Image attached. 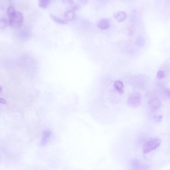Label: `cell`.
<instances>
[{"label": "cell", "instance_id": "cell-1", "mask_svg": "<svg viewBox=\"0 0 170 170\" xmlns=\"http://www.w3.org/2000/svg\"><path fill=\"white\" fill-rule=\"evenodd\" d=\"M161 140L158 138L153 139L145 143L143 149V152L146 154L156 150L160 146Z\"/></svg>", "mask_w": 170, "mask_h": 170}, {"label": "cell", "instance_id": "cell-2", "mask_svg": "<svg viewBox=\"0 0 170 170\" xmlns=\"http://www.w3.org/2000/svg\"><path fill=\"white\" fill-rule=\"evenodd\" d=\"M23 21V16L21 12L16 11L13 15L9 17V24L14 28H19L22 26Z\"/></svg>", "mask_w": 170, "mask_h": 170}, {"label": "cell", "instance_id": "cell-3", "mask_svg": "<svg viewBox=\"0 0 170 170\" xmlns=\"http://www.w3.org/2000/svg\"><path fill=\"white\" fill-rule=\"evenodd\" d=\"M142 100L141 94L138 92H134L130 95L127 99V104L130 107L136 108L141 104Z\"/></svg>", "mask_w": 170, "mask_h": 170}, {"label": "cell", "instance_id": "cell-4", "mask_svg": "<svg viewBox=\"0 0 170 170\" xmlns=\"http://www.w3.org/2000/svg\"><path fill=\"white\" fill-rule=\"evenodd\" d=\"M131 166V170H147L148 168L146 164L138 159L132 161Z\"/></svg>", "mask_w": 170, "mask_h": 170}, {"label": "cell", "instance_id": "cell-5", "mask_svg": "<svg viewBox=\"0 0 170 170\" xmlns=\"http://www.w3.org/2000/svg\"><path fill=\"white\" fill-rule=\"evenodd\" d=\"M161 105V100L157 98L151 99L148 102L149 107L153 111H156L158 110L160 107Z\"/></svg>", "mask_w": 170, "mask_h": 170}, {"label": "cell", "instance_id": "cell-6", "mask_svg": "<svg viewBox=\"0 0 170 170\" xmlns=\"http://www.w3.org/2000/svg\"><path fill=\"white\" fill-rule=\"evenodd\" d=\"M110 24V22L107 18L102 19L99 20L97 23L98 27L101 30H104L108 28Z\"/></svg>", "mask_w": 170, "mask_h": 170}, {"label": "cell", "instance_id": "cell-7", "mask_svg": "<svg viewBox=\"0 0 170 170\" xmlns=\"http://www.w3.org/2000/svg\"><path fill=\"white\" fill-rule=\"evenodd\" d=\"M114 17L118 22H123L127 17V14L125 12L117 11L114 14Z\"/></svg>", "mask_w": 170, "mask_h": 170}, {"label": "cell", "instance_id": "cell-8", "mask_svg": "<svg viewBox=\"0 0 170 170\" xmlns=\"http://www.w3.org/2000/svg\"><path fill=\"white\" fill-rule=\"evenodd\" d=\"M114 88L115 90L120 94H123L124 91V84L121 81L118 80L114 83Z\"/></svg>", "mask_w": 170, "mask_h": 170}, {"label": "cell", "instance_id": "cell-9", "mask_svg": "<svg viewBox=\"0 0 170 170\" xmlns=\"http://www.w3.org/2000/svg\"><path fill=\"white\" fill-rule=\"evenodd\" d=\"M64 16L66 20L70 21L74 19L75 17V14L73 10H68L65 12Z\"/></svg>", "mask_w": 170, "mask_h": 170}, {"label": "cell", "instance_id": "cell-10", "mask_svg": "<svg viewBox=\"0 0 170 170\" xmlns=\"http://www.w3.org/2000/svg\"><path fill=\"white\" fill-rule=\"evenodd\" d=\"M51 135V132L48 131H46L43 133L42 138L41 140V144L42 146H44L46 144Z\"/></svg>", "mask_w": 170, "mask_h": 170}, {"label": "cell", "instance_id": "cell-11", "mask_svg": "<svg viewBox=\"0 0 170 170\" xmlns=\"http://www.w3.org/2000/svg\"><path fill=\"white\" fill-rule=\"evenodd\" d=\"M50 16L52 19L54 21L57 23L61 24H66L68 23V21L67 20L62 19L61 18L53 15V14H50Z\"/></svg>", "mask_w": 170, "mask_h": 170}, {"label": "cell", "instance_id": "cell-12", "mask_svg": "<svg viewBox=\"0 0 170 170\" xmlns=\"http://www.w3.org/2000/svg\"><path fill=\"white\" fill-rule=\"evenodd\" d=\"M9 22L7 19L5 17L0 18V29H4L8 26Z\"/></svg>", "mask_w": 170, "mask_h": 170}, {"label": "cell", "instance_id": "cell-13", "mask_svg": "<svg viewBox=\"0 0 170 170\" xmlns=\"http://www.w3.org/2000/svg\"><path fill=\"white\" fill-rule=\"evenodd\" d=\"M50 0H40L39 2V5L42 9H46L51 3Z\"/></svg>", "mask_w": 170, "mask_h": 170}, {"label": "cell", "instance_id": "cell-14", "mask_svg": "<svg viewBox=\"0 0 170 170\" xmlns=\"http://www.w3.org/2000/svg\"><path fill=\"white\" fill-rule=\"evenodd\" d=\"M15 10L14 8L12 6H10L7 10V13L9 17H11L15 13Z\"/></svg>", "mask_w": 170, "mask_h": 170}, {"label": "cell", "instance_id": "cell-15", "mask_svg": "<svg viewBox=\"0 0 170 170\" xmlns=\"http://www.w3.org/2000/svg\"><path fill=\"white\" fill-rule=\"evenodd\" d=\"M165 73L163 70H159L157 72V78L159 80L165 78Z\"/></svg>", "mask_w": 170, "mask_h": 170}, {"label": "cell", "instance_id": "cell-16", "mask_svg": "<svg viewBox=\"0 0 170 170\" xmlns=\"http://www.w3.org/2000/svg\"><path fill=\"white\" fill-rule=\"evenodd\" d=\"M163 119V116L161 115H155L153 116V119L155 122H160L162 121Z\"/></svg>", "mask_w": 170, "mask_h": 170}, {"label": "cell", "instance_id": "cell-17", "mask_svg": "<svg viewBox=\"0 0 170 170\" xmlns=\"http://www.w3.org/2000/svg\"><path fill=\"white\" fill-rule=\"evenodd\" d=\"M165 94L166 96L170 98V90L169 89H166L165 91Z\"/></svg>", "mask_w": 170, "mask_h": 170}, {"label": "cell", "instance_id": "cell-18", "mask_svg": "<svg viewBox=\"0 0 170 170\" xmlns=\"http://www.w3.org/2000/svg\"><path fill=\"white\" fill-rule=\"evenodd\" d=\"M0 103L5 104L6 103V101L5 99L3 98H0Z\"/></svg>", "mask_w": 170, "mask_h": 170}, {"label": "cell", "instance_id": "cell-19", "mask_svg": "<svg viewBox=\"0 0 170 170\" xmlns=\"http://www.w3.org/2000/svg\"><path fill=\"white\" fill-rule=\"evenodd\" d=\"M2 90V88H1V87H0V92H1V90Z\"/></svg>", "mask_w": 170, "mask_h": 170}, {"label": "cell", "instance_id": "cell-20", "mask_svg": "<svg viewBox=\"0 0 170 170\" xmlns=\"http://www.w3.org/2000/svg\"><path fill=\"white\" fill-rule=\"evenodd\" d=\"M0 162H1V159H0Z\"/></svg>", "mask_w": 170, "mask_h": 170}]
</instances>
